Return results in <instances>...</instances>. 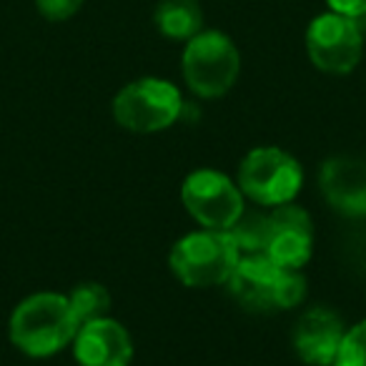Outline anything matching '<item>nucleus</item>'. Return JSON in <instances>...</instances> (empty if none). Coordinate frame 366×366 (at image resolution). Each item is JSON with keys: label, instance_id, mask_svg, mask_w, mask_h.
Returning a JSON list of instances; mask_svg holds the SVG:
<instances>
[{"label": "nucleus", "instance_id": "2", "mask_svg": "<svg viewBox=\"0 0 366 366\" xmlns=\"http://www.w3.org/2000/svg\"><path fill=\"white\" fill-rule=\"evenodd\" d=\"M241 254L229 231L201 229L186 234L173 244L168 266L173 276L189 289H211L226 286Z\"/></svg>", "mask_w": 366, "mask_h": 366}, {"label": "nucleus", "instance_id": "18", "mask_svg": "<svg viewBox=\"0 0 366 366\" xmlns=\"http://www.w3.org/2000/svg\"><path fill=\"white\" fill-rule=\"evenodd\" d=\"M83 0H36V8L46 21L63 23L81 11Z\"/></svg>", "mask_w": 366, "mask_h": 366}, {"label": "nucleus", "instance_id": "14", "mask_svg": "<svg viewBox=\"0 0 366 366\" xmlns=\"http://www.w3.org/2000/svg\"><path fill=\"white\" fill-rule=\"evenodd\" d=\"M241 256H259L266 254V236H269V211L246 209L234 226L229 229Z\"/></svg>", "mask_w": 366, "mask_h": 366}, {"label": "nucleus", "instance_id": "3", "mask_svg": "<svg viewBox=\"0 0 366 366\" xmlns=\"http://www.w3.org/2000/svg\"><path fill=\"white\" fill-rule=\"evenodd\" d=\"M181 73L194 96L214 101L226 96L239 81L241 53L226 33L201 31L183 48Z\"/></svg>", "mask_w": 366, "mask_h": 366}, {"label": "nucleus", "instance_id": "16", "mask_svg": "<svg viewBox=\"0 0 366 366\" xmlns=\"http://www.w3.org/2000/svg\"><path fill=\"white\" fill-rule=\"evenodd\" d=\"M334 366H366V319L346 329Z\"/></svg>", "mask_w": 366, "mask_h": 366}, {"label": "nucleus", "instance_id": "10", "mask_svg": "<svg viewBox=\"0 0 366 366\" xmlns=\"http://www.w3.org/2000/svg\"><path fill=\"white\" fill-rule=\"evenodd\" d=\"M71 346L78 366H131L133 361L131 334L111 316L81 324Z\"/></svg>", "mask_w": 366, "mask_h": 366}, {"label": "nucleus", "instance_id": "7", "mask_svg": "<svg viewBox=\"0 0 366 366\" xmlns=\"http://www.w3.org/2000/svg\"><path fill=\"white\" fill-rule=\"evenodd\" d=\"M306 53L321 73L346 76L361 61L364 31L359 21L341 13H321L306 28Z\"/></svg>", "mask_w": 366, "mask_h": 366}, {"label": "nucleus", "instance_id": "1", "mask_svg": "<svg viewBox=\"0 0 366 366\" xmlns=\"http://www.w3.org/2000/svg\"><path fill=\"white\" fill-rule=\"evenodd\" d=\"M78 324L66 294L38 291L13 309L8 321L11 344L31 359H48L73 344Z\"/></svg>", "mask_w": 366, "mask_h": 366}, {"label": "nucleus", "instance_id": "19", "mask_svg": "<svg viewBox=\"0 0 366 366\" xmlns=\"http://www.w3.org/2000/svg\"><path fill=\"white\" fill-rule=\"evenodd\" d=\"M329 8L334 13H341V16H349V18H366V0H326Z\"/></svg>", "mask_w": 366, "mask_h": 366}, {"label": "nucleus", "instance_id": "11", "mask_svg": "<svg viewBox=\"0 0 366 366\" xmlns=\"http://www.w3.org/2000/svg\"><path fill=\"white\" fill-rule=\"evenodd\" d=\"M284 269L266 254L241 256L231 279L229 294L249 311H279V286Z\"/></svg>", "mask_w": 366, "mask_h": 366}, {"label": "nucleus", "instance_id": "4", "mask_svg": "<svg viewBox=\"0 0 366 366\" xmlns=\"http://www.w3.org/2000/svg\"><path fill=\"white\" fill-rule=\"evenodd\" d=\"M244 199L261 209L294 204L304 186V168L289 151L279 146H259L244 156L236 176Z\"/></svg>", "mask_w": 366, "mask_h": 366}, {"label": "nucleus", "instance_id": "6", "mask_svg": "<svg viewBox=\"0 0 366 366\" xmlns=\"http://www.w3.org/2000/svg\"><path fill=\"white\" fill-rule=\"evenodd\" d=\"M181 201L191 219L211 231H229L246 211L239 183L216 168H196L183 178Z\"/></svg>", "mask_w": 366, "mask_h": 366}, {"label": "nucleus", "instance_id": "8", "mask_svg": "<svg viewBox=\"0 0 366 366\" xmlns=\"http://www.w3.org/2000/svg\"><path fill=\"white\" fill-rule=\"evenodd\" d=\"M314 254V221L309 211L284 204L269 211L266 256L281 269H304Z\"/></svg>", "mask_w": 366, "mask_h": 366}, {"label": "nucleus", "instance_id": "5", "mask_svg": "<svg viewBox=\"0 0 366 366\" xmlns=\"http://www.w3.org/2000/svg\"><path fill=\"white\" fill-rule=\"evenodd\" d=\"M183 116V96L171 81L138 78L113 98V118L131 133H158Z\"/></svg>", "mask_w": 366, "mask_h": 366}, {"label": "nucleus", "instance_id": "15", "mask_svg": "<svg viewBox=\"0 0 366 366\" xmlns=\"http://www.w3.org/2000/svg\"><path fill=\"white\" fill-rule=\"evenodd\" d=\"M71 301V309L76 314L78 324H88V321L103 319L111 314V291L98 281H83V284L73 286L71 294H66Z\"/></svg>", "mask_w": 366, "mask_h": 366}, {"label": "nucleus", "instance_id": "17", "mask_svg": "<svg viewBox=\"0 0 366 366\" xmlns=\"http://www.w3.org/2000/svg\"><path fill=\"white\" fill-rule=\"evenodd\" d=\"M306 289H309V281L304 271L284 269V279L279 286V309H296L306 299Z\"/></svg>", "mask_w": 366, "mask_h": 366}, {"label": "nucleus", "instance_id": "9", "mask_svg": "<svg viewBox=\"0 0 366 366\" xmlns=\"http://www.w3.org/2000/svg\"><path fill=\"white\" fill-rule=\"evenodd\" d=\"M319 189L324 201L341 216L366 219V161L334 156L321 163Z\"/></svg>", "mask_w": 366, "mask_h": 366}, {"label": "nucleus", "instance_id": "12", "mask_svg": "<svg viewBox=\"0 0 366 366\" xmlns=\"http://www.w3.org/2000/svg\"><path fill=\"white\" fill-rule=\"evenodd\" d=\"M346 326L341 316L324 306H314L299 316L294 329V351L304 364L334 366Z\"/></svg>", "mask_w": 366, "mask_h": 366}, {"label": "nucleus", "instance_id": "13", "mask_svg": "<svg viewBox=\"0 0 366 366\" xmlns=\"http://www.w3.org/2000/svg\"><path fill=\"white\" fill-rule=\"evenodd\" d=\"M153 23L168 41L189 43L204 31V8L199 0H161L153 13Z\"/></svg>", "mask_w": 366, "mask_h": 366}]
</instances>
